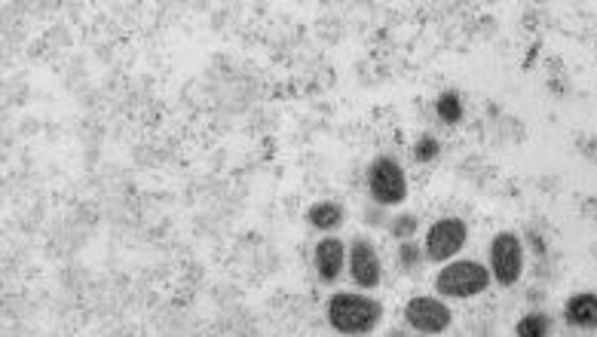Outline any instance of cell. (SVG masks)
Instances as JSON below:
<instances>
[{
	"instance_id": "1",
	"label": "cell",
	"mask_w": 597,
	"mask_h": 337,
	"mask_svg": "<svg viewBox=\"0 0 597 337\" xmlns=\"http://www.w3.org/2000/svg\"><path fill=\"white\" fill-rule=\"evenodd\" d=\"M328 325L343 337H365L383 319V304L365 292H337L325 307Z\"/></svg>"
},
{
	"instance_id": "15",
	"label": "cell",
	"mask_w": 597,
	"mask_h": 337,
	"mask_svg": "<svg viewBox=\"0 0 597 337\" xmlns=\"http://www.w3.org/2000/svg\"><path fill=\"white\" fill-rule=\"evenodd\" d=\"M438 154H441V144H438L435 135H420L417 138V144H414V160L417 163H435Z\"/></svg>"
},
{
	"instance_id": "3",
	"label": "cell",
	"mask_w": 597,
	"mask_h": 337,
	"mask_svg": "<svg viewBox=\"0 0 597 337\" xmlns=\"http://www.w3.org/2000/svg\"><path fill=\"white\" fill-rule=\"evenodd\" d=\"M368 194L377 206H402L408 200V175L395 157L380 154L368 166Z\"/></svg>"
},
{
	"instance_id": "4",
	"label": "cell",
	"mask_w": 597,
	"mask_h": 337,
	"mask_svg": "<svg viewBox=\"0 0 597 337\" xmlns=\"http://www.w3.org/2000/svg\"><path fill=\"white\" fill-rule=\"evenodd\" d=\"M469 239V227L463 218H438L429 230H426V258L435 264H447L454 261Z\"/></svg>"
},
{
	"instance_id": "10",
	"label": "cell",
	"mask_w": 597,
	"mask_h": 337,
	"mask_svg": "<svg viewBox=\"0 0 597 337\" xmlns=\"http://www.w3.org/2000/svg\"><path fill=\"white\" fill-rule=\"evenodd\" d=\"M567 322L576 328H597V295H576L567 301Z\"/></svg>"
},
{
	"instance_id": "6",
	"label": "cell",
	"mask_w": 597,
	"mask_h": 337,
	"mask_svg": "<svg viewBox=\"0 0 597 337\" xmlns=\"http://www.w3.org/2000/svg\"><path fill=\"white\" fill-rule=\"evenodd\" d=\"M524 270L521 239L515 233H496L490 243V276L500 285H515Z\"/></svg>"
},
{
	"instance_id": "5",
	"label": "cell",
	"mask_w": 597,
	"mask_h": 337,
	"mask_svg": "<svg viewBox=\"0 0 597 337\" xmlns=\"http://www.w3.org/2000/svg\"><path fill=\"white\" fill-rule=\"evenodd\" d=\"M405 322H408L411 331H417L423 337H435V334H444L447 328H451L454 313L441 298L417 295L405 304Z\"/></svg>"
},
{
	"instance_id": "7",
	"label": "cell",
	"mask_w": 597,
	"mask_h": 337,
	"mask_svg": "<svg viewBox=\"0 0 597 337\" xmlns=\"http://www.w3.org/2000/svg\"><path fill=\"white\" fill-rule=\"evenodd\" d=\"M346 270H350L353 282L359 288H377L383 279V261L377 255V249L371 246V239H356L350 246V261H346Z\"/></svg>"
},
{
	"instance_id": "16",
	"label": "cell",
	"mask_w": 597,
	"mask_h": 337,
	"mask_svg": "<svg viewBox=\"0 0 597 337\" xmlns=\"http://www.w3.org/2000/svg\"><path fill=\"white\" fill-rule=\"evenodd\" d=\"M380 221H383V212H374V209H371V212H368V224H380Z\"/></svg>"
},
{
	"instance_id": "14",
	"label": "cell",
	"mask_w": 597,
	"mask_h": 337,
	"mask_svg": "<svg viewBox=\"0 0 597 337\" xmlns=\"http://www.w3.org/2000/svg\"><path fill=\"white\" fill-rule=\"evenodd\" d=\"M518 337H549V316L530 313L518 322Z\"/></svg>"
},
{
	"instance_id": "13",
	"label": "cell",
	"mask_w": 597,
	"mask_h": 337,
	"mask_svg": "<svg viewBox=\"0 0 597 337\" xmlns=\"http://www.w3.org/2000/svg\"><path fill=\"white\" fill-rule=\"evenodd\" d=\"M417 230H420V218L411 215V212L395 215V218L389 221V233H392V239H398V243H405V239H414Z\"/></svg>"
},
{
	"instance_id": "8",
	"label": "cell",
	"mask_w": 597,
	"mask_h": 337,
	"mask_svg": "<svg viewBox=\"0 0 597 337\" xmlns=\"http://www.w3.org/2000/svg\"><path fill=\"white\" fill-rule=\"evenodd\" d=\"M346 261H350V249H346L337 236L319 239V246H316V252H313V267H316V276H319L325 285H331V282H337V279L343 276Z\"/></svg>"
},
{
	"instance_id": "11",
	"label": "cell",
	"mask_w": 597,
	"mask_h": 337,
	"mask_svg": "<svg viewBox=\"0 0 597 337\" xmlns=\"http://www.w3.org/2000/svg\"><path fill=\"white\" fill-rule=\"evenodd\" d=\"M435 117L444 123V126H454L463 120V99H460V92L454 89H444L438 99H435Z\"/></svg>"
},
{
	"instance_id": "17",
	"label": "cell",
	"mask_w": 597,
	"mask_h": 337,
	"mask_svg": "<svg viewBox=\"0 0 597 337\" xmlns=\"http://www.w3.org/2000/svg\"><path fill=\"white\" fill-rule=\"evenodd\" d=\"M386 337H414V334H408V331H402V328H392Z\"/></svg>"
},
{
	"instance_id": "12",
	"label": "cell",
	"mask_w": 597,
	"mask_h": 337,
	"mask_svg": "<svg viewBox=\"0 0 597 337\" xmlns=\"http://www.w3.org/2000/svg\"><path fill=\"white\" fill-rule=\"evenodd\" d=\"M395 261H398V270L402 273H414L426 264V249L420 243H414V239H405V243H398Z\"/></svg>"
},
{
	"instance_id": "9",
	"label": "cell",
	"mask_w": 597,
	"mask_h": 337,
	"mask_svg": "<svg viewBox=\"0 0 597 337\" xmlns=\"http://www.w3.org/2000/svg\"><path fill=\"white\" fill-rule=\"evenodd\" d=\"M343 218H346V212H343V206L334 203V200H322V203H313V206L307 209L310 227L322 230L325 236H331V233L343 224Z\"/></svg>"
},
{
	"instance_id": "2",
	"label": "cell",
	"mask_w": 597,
	"mask_h": 337,
	"mask_svg": "<svg viewBox=\"0 0 597 337\" xmlns=\"http://www.w3.org/2000/svg\"><path fill=\"white\" fill-rule=\"evenodd\" d=\"M487 285H490V270L469 258L444 264L435 276V292L451 301H469L487 292Z\"/></svg>"
}]
</instances>
